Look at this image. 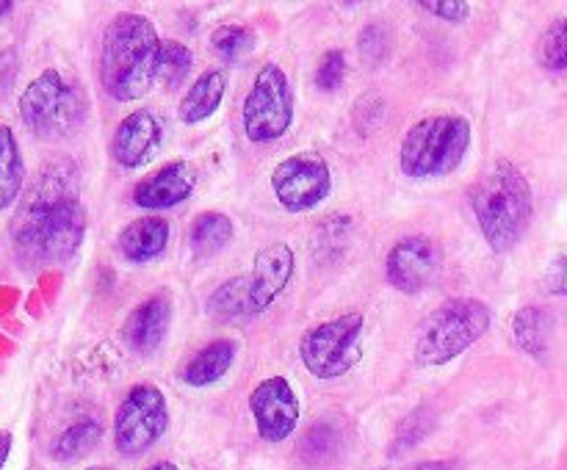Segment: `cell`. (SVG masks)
I'll list each match as a JSON object with an SVG mask.
<instances>
[{"mask_svg":"<svg viewBox=\"0 0 567 470\" xmlns=\"http://www.w3.org/2000/svg\"><path fill=\"white\" fill-rule=\"evenodd\" d=\"M419 6L446 22H463L471 17V3H465V0H421Z\"/></svg>","mask_w":567,"mask_h":470,"instance_id":"30","label":"cell"},{"mask_svg":"<svg viewBox=\"0 0 567 470\" xmlns=\"http://www.w3.org/2000/svg\"><path fill=\"white\" fill-rule=\"evenodd\" d=\"M144 470H181V468H177L175 462H166L164 459V462H153L150 468H144Z\"/></svg>","mask_w":567,"mask_h":470,"instance_id":"34","label":"cell"},{"mask_svg":"<svg viewBox=\"0 0 567 470\" xmlns=\"http://www.w3.org/2000/svg\"><path fill=\"white\" fill-rule=\"evenodd\" d=\"M297 271V258L288 243L277 241L260 249L255 254L252 274H249V302H252V315L266 313L277 296L288 288Z\"/></svg>","mask_w":567,"mask_h":470,"instance_id":"14","label":"cell"},{"mask_svg":"<svg viewBox=\"0 0 567 470\" xmlns=\"http://www.w3.org/2000/svg\"><path fill=\"white\" fill-rule=\"evenodd\" d=\"M255 429L266 442H282L299 424V398L286 376H269L249 393Z\"/></svg>","mask_w":567,"mask_h":470,"instance_id":"11","label":"cell"},{"mask_svg":"<svg viewBox=\"0 0 567 470\" xmlns=\"http://www.w3.org/2000/svg\"><path fill=\"white\" fill-rule=\"evenodd\" d=\"M20 119L42 142H61L83 122V100L59 70H44L22 88Z\"/></svg>","mask_w":567,"mask_h":470,"instance_id":"6","label":"cell"},{"mask_svg":"<svg viewBox=\"0 0 567 470\" xmlns=\"http://www.w3.org/2000/svg\"><path fill=\"white\" fill-rule=\"evenodd\" d=\"M194 64L192 50L183 42H164L161 44V64H158V81H164L166 86H181L188 77Z\"/></svg>","mask_w":567,"mask_h":470,"instance_id":"26","label":"cell"},{"mask_svg":"<svg viewBox=\"0 0 567 470\" xmlns=\"http://www.w3.org/2000/svg\"><path fill=\"white\" fill-rule=\"evenodd\" d=\"M86 470H114V468H109V464H92V468H86Z\"/></svg>","mask_w":567,"mask_h":470,"instance_id":"36","label":"cell"},{"mask_svg":"<svg viewBox=\"0 0 567 470\" xmlns=\"http://www.w3.org/2000/svg\"><path fill=\"white\" fill-rule=\"evenodd\" d=\"M441 265L437 247L426 236H408L388 252L385 274L396 291L421 293L432 282Z\"/></svg>","mask_w":567,"mask_h":470,"instance_id":"13","label":"cell"},{"mask_svg":"<svg viewBox=\"0 0 567 470\" xmlns=\"http://www.w3.org/2000/svg\"><path fill=\"white\" fill-rule=\"evenodd\" d=\"M11 11H14V3H11V0H0V20H6Z\"/></svg>","mask_w":567,"mask_h":470,"instance_id":"35","label":"cell"},{"mask_svg":"<svg viewBox=\"0 0 567 470\" xmlns=\"http://www.w3.org/2000/svg\"><path fill=\"white\" fill-rule=\"evenodd\" d=\"M161 36L153 20L122 11L109 22L100 44V81L120 103L142 100L158 81Z\"/></svg>","mask_w":567,"mask_h":470,"instance_id":"2","label":"cell"},{"mask_svg":"<svg viewBox=\"0 0 567 470\" xmlns=\"http://www.w3.org/2000/svg\"><path fill=\"white\" fill-rule=\"evenodd\" d=\"M194 186H197V175H194L192 164L188 160H169L133 186V202L144 210L175 208L192 197Z\"/></svg>","mask_w":567,"mask_h":470,"instance_id":"15","label":"cell"},{"mask_svg":"<svg viewBox=\"0 0 567 470\" xmlns=\"http://www.w3.org/2000/svg\"><path fill=\"white\" fill-rule=\"evenodd\" d=\"M360 337H363V315H336L305 332L299 341V359L316 379H338L360 363Z\"/></svg>","mask_w":567,"mask_h":470,"instance_id":"7","label":"cell"},{"mask_svg":"<svg viewBox=\"0 0 567 470\" xmlns=\"http://www.w3.org/2000/svg\"><path fill=\"white\" fill-rule=\"evenodd\" d=\"M271 191L288 213L313 210L332 191L330 164L316 153L291 155L271 171Z\"/></svg>","mask_w":567,"mask_h":470,"instance_id":"10","label":"cell"},{"mask_svg":"<svg viewBox=\"0 0 567 470\" xmlns=\"http://www.w3.org/2000/svg\"><path fill=\"white\" fill-rule=\"evenodd\" d=\"M164 144V119L150 108H136L120 122L111 138V158L122 169H142Z\"/></svg>","mask_w":567,"mask_h":470,"instance_id":"12","label":"cell"},{"mask_svg":"<svg viewBox=\"0 0 567 470\" xmlns=\"http://www.w3.org/2000/svg\"><path fill=\"white\" fill-rule=\"evenodd\" d=\"M408 470H460V464L452 459H441V462H419Z\"/></svg>","mask_w":567,"mask_h":470,"instance_id":"32","label":"cell"},{"mask_svg":"<svg viewBox=\"0 0 567 470\" xmlns=\"http://www.w3.org/2000/svg\"><path fill=\"white\" fill-rule=\"evenodd\" d=\"M172 324V302L166 293H155V296L144 299L136 310L125 318L122 326V337H125L127 348L138 354H150L164 343L166 332Z\"/></svg>","mask_w":567,"mask_h":470,"instance_id":"16","label":"cell"},{"mask_svg":"<svg viewBox=\"0 0 567 470\" xmlns=\"http://www.w3.org/2000/svg\"><path fill=\"white\" fill-rule=\"evenodd\" d=\"M25 182V164H22L20 144L9 125H0V213L20 199Z\"/></svg>","mask_w":567,"mask_h":470,"instance_id":"21","label":"cell"},{"mask_svg":"<svg viewBox=\"0 0 567 470\" xmlns=\"http://www.w3.org/2000/svg\"><path fill=\"white\" fill-rule=\"evenodd\" d=\"M388 48H391V36H388V28L380 25V22H371V25L363 28L360 33V53L369 61L385 59Z\"/></svg>","mask_w":567,"mask_h":470,"instance_id":"29","label":"cell"},{"mask_svg":"<svg viewBox=\"0 0 567 470\" xmlns=\"http://www.w3.org/2000/svg\"><path fill=\"white\" fill-rule=\"evenodd\" d=\"M548 321L540 307H520L513 318V335L524 352L543 354L546 352Z\"/></svg>","mask_w":567,"mask_h":470,"instance_id":"24","label":"cell"},{"mask_svg":"<svg viewBox=\"0 0 567 470\" xmlns=\"http://www.w3.org/2000/svg\"><path fill=\"white\" fill-rule=\"evenodd\" d=\"M208 315L221 324H233V321L252 318V302H249V276H230L221 282L214 293L208 296Z\"/></svg>","mask_w":567,"mask_h":470,"instance_id":"22","label":"cell"},{"mask_svg":"<svg viewBox=\"0 0 567 470\" xmlns=\"http://www.w3.org/2000/svg\"><path fill=\"white\" fill-rule=\"evenodd\" d=\"M491 330V310L471 296L449 299L419 324L413 359L419 368H443L468 352Z\"/></svg>","mask_w":567,"mask_h":470,"instance_id":"4","label":"cell"},{"mask_svg":"<svg viewBox=\"0 0 567 470\" xmlns=\"http://www.w3.org/2000/svg\"><path fill=\"white\" fill-rule=\"evenodd\" d=\"M233 219L221 210H208V213H199L192 221V230H188V247L197 258H214L216 252L227 247L233 241Z\"/></svg>","mask_w":567,"mask_h":470,"instance_id":"20","label":"cell"},{"mask_svg":"<svg viewBox=\"0 0 567 470\" xmlns=\"http://www.w3.org/2000/svg\"><path fill=\"white\" fill-rule=\"evenodd\" d=\"M343 77H347V53L343 50H330L319 61V66H316V86L321 92H336V88H341Z\"/></svg>","mask_w":567,"mask_h":470,"instance_id":"28","label":"cell"},{"mask_svg":"<svg viewBox=\"0 0 567 470\" xmlns=\"http://www.w3.org/2000/svg\"><path fill=\"white\" fill-rule=\"evenodd\" d=\"M471 147V122L457 114H435L415 122L399 147V166L408 177H446L465 160Z\"/></svg>","mask_w":567,"mask_h":470,"instance_id":"5","label":"cell"},{"mask_svg":"<svg viewBox=\"0 0 567 470\" xmlns=\"http://www.w3.org/2000/svg\"><path fill=\"white\" fill-rule=\"evenodd\" d=\"M100 437H103V426H100L97 420H75V424L66 426V429L55 437L53 459L55 462H75V459H81L83 453H89L97 446Z\"/></svg>","mask_w":567,"mask_h":470,"instance_id":"23","label":"cell"},{"mask_svg":"<svg viewBox=\"0 0 567 470\" xmlns=\"http://www.w3.org/2000/svg\"><path fill=\"white\" fill-rule=\"evenodd\" d=\"M543 280H546L548 293H554V296H567V247L548 263Z\"/></svg>","mask_w":567,"mask_h":470,"instance_id":"31","label":"cell"},{"mask_svg":"<svg viewBox=\"0 0 567 470\" xmlns=\"http://www.w3.org/2000/svg\"><path fill=\"white\" fill-rule=\"evenodd\" d=\"M471 210L493 252H509L529 230L535 197L524 171L507 158L493 160L471 186Z\"/></svg>","mask_w":567,"mask_h":470,"instance_id":"3","label":"cell"},{"mask_svg":"<svg viewBox=\"0 0 567 470\" xmlns=\"http://www.w3.org/2000/svg\"><path fill=\"white\" fill-rule=\"evenodd\" d=\"M244 133L249 142L266 144L286 136L293 125L291 81L277 64H264L255 75L241 108Z\"/></svg>","mask_w":567,"mask_h":470,"instance_id":"8","label":"cell"},{"mask_svg":"<svg viewBox=\"0 0 567 470\" xmlns=\"http://www.w3.org/2000/svg\"><path fill=\"white\" fill-rule=\"evenodd\" d=\"M81 171L72 158H53L39 169L11 219V243L25 265L72 258L86 236Z\"/></svg>","mask_w":567,"mask_h":470,"instance_id":"1","label":"cell"},{"mask_svg":"<svg viewBox=\"0 0 567 470\" xmlns=\"http://www.w3.org/2000/svg\"><path fill=\"white\" fill-rule=\"evenodd\" d=\"M537 59H540V64L551 72L567 70V17L554 20L551 25L543 31L540 44H537Z\"/></svg>","mask_w":567,"mask_h":470,"instance_id":"25","label":"cell"},{"mask_svg":"<svg viewBox=\"0 0 567 470\" xmlns=\"http://www.w3.org/2000/svg\"><path fill=\"white\" fill-rule=\"evenodd\" d=\"M169 426V409L158 385H133L114 415V446L122 457L147 453Z\"/></svg>","mask_w":567,"mask_h":470,"instance_id":"9","label":"cell"},{"mask_svg":"<svg viewBox=\"0 0 567 470\" xmlns=\"http://www.w3.org/2000/svg\"><path fill=\"white\" fill-rule=\"evenodd\" d=\"M11 451V431H0V470H3L6 459H9Z\"/></svg>","mask_w":567,"mask_h":470,"instance_id":"33","label":"cell"},{"mask_svg":"<svg viewBox=\"0 0 567 470\" xmlns=\"http://www.w3.org/2000/svg\"><path fill=\"white\" fill-rule=\"evenodd\" d=\"M225 88H227L225 72L205 70L203 75L188 86V92L183 94L181 108H177V119H181L183 125H199V122L210 119V116L221 108Z\"/></svg>","mask_w":567,"mask_h":470,"instance_id":"18","label":"cell"},{"mask_svg":"<svg viewBox=\"0 0 567 470\" xmlns=\"http://www.w3.org/2000/svg\"><path fill=\"white\" fill-rule=\"evenodd\" d=\"M255 44V33L247 25H219L210 33V48L221 53L225 59L236 61L247 55Z\"/></svg>","mask_w":567,"mask_h":470,"instance_id":"27","label":"cell"},{"mask_svg":"<svg viewBox=\"0 0 567 470\" xmlns=\"http://www.w3.org/2000/svg\"><path fill=\"white\" fill-rule=\"evenodd\" d=\"M166 243H169V221L155 213L138 216L120 232V252L131 263L155 260L158 254H164Z\"/></svg>","mask_w":567,"mask_h":470,"instance_id":"17","label":"cell"},{"mask_svg":"<svg viewBox=\"0 0 567 470\" xmlns=\"http://www.w3.org/2000/svg\"><path fill=\"white\" fill-rule=\"evenodd\" d=\"M236 341H210L208 346L199 348L197 354H192L186 365L181 370V379L186 382L188 387H208L216 385L219 379H225L227 370L233 368V359H236Z\"/></svg>","mask_w":567,"mask_h":470,"instance_id":"19","label":"cell"}]
</instances>
